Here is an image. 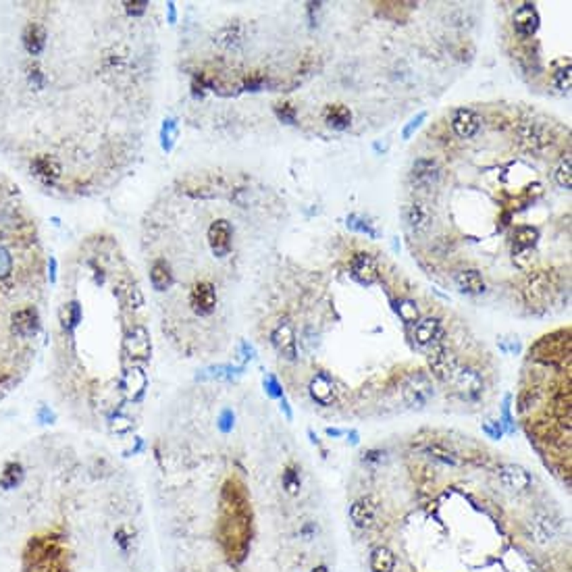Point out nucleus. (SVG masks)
I'll return each mask as SVG.
<instances>
[{"instance_id":"obj_1","label":"nucleus","mask_w":572,"mask_h":572,"mask_svg":"<svg viewBox=\"0 0 572 572\" xmlns=\"http://www.w3.org/2000/svg\"><path fill=\"white\" fill-rule=\"evenodd\" d=\"M0 32V150L48 194L92 190L96 88L117 86L128 57L84 40V4H6Z\"/></svg>"},{"instance_id":"obj_2","label":"nucleus","mask_w":572,"mask_h":572,"mask_svg":"<svg viewBox=\"0 0 572 572\" xmlns=\"http://www.w3.org/2000/svg\"><path fill=\"white\" fill-rule=\"evenodd\" d=\"M46 302L35 217L19 188L0 173V398L35 358Z\"/></svg>"},{"instance_id":"obj_3","label":"nucleus","mask_w":572,"mask_h":572,"mask_svg":"<svg viewBox=\"0 0 572 572\" xmlns=\"http://www.w3.org/2000/svg\"><path fill=\"white\" fill-rule=\"evenodd\" d=\"M429 366H431V373L435 379H439L442 383H449L454 379L456 371L460 369V360L456 354L449 352V348H445L444 344L437 342L431 358H429Z\"/></svg>"},{"instance_id":"obj_4","label":"nucleus","mask_w":572,"mask_h":572,"mask_svg":"<svg viewBox=\"0 0 572 572\" xmlns=\"http://www.w3.org/2000/svg\"><path fill=\"white\" fill-rule=\"evenodd\" d=\"M404 400L410 408H422L433 398V383L425 373H414L404 383Z\"/></svg>"},{"instance_id":"obj_5","label":"nucleus","mask_w":572,"mask_h":572,"mask_svg":"<svg viewBox=\"0 0 572 572\" xmlns=\"http://www.w3.org/2000/svg\"><path fill=\"white\" fill-rule=\"evenodd\" d=\"M449 385L454 387V391L462 398V400H477L478 396L483 393V377L481 373L471 369V366H462L456 371L454 379L449 381Z\"/></svg>"},{"instance_id":"obj_6","label":"nucleus","mask_w":572,"mask_h":572,"mask_svg":"<svg viewBox=\"0 0 572 572\" xmlns=\"http://www.w3.org/2000/svg\"><path fill=\"white\" fill-rule=\"evenodd\" d=\"M231 240H233V227L225 219L213 221L206 229V242L215 258H225L231 252Z\"/></svg>"},{"instance_id":"obj_7","label":"nucleus","mask_w":572,"mask_h":572,"mask_svg":"<svg viewBox=\"0 0 572 572\" xmlns=\"http://www.w3.org/2000/svg\"><path fill=\"white\" fill-rule=\"evenodd\" d=\"M498 478H500V483H502L506 489L516 491V493L527 491V489L533 485L531 473H529L525 466H520V464H502L500 471H498Z\"/></svg>"},{"instance_id":"obj_8","label":"nucleus","mask_w":572,"mask_h":572,"mask_svg":"<svg viewBox=\"0 0 572 572\" xmlns=\"http://www.w3.org/2000/svg\"><path fill=\"white\" fill-rule=\"evenodd\" d=\"M452 129H454V133L458 138L471 140V138L477 135L478 129H481V117L473 108H466V106L456 108L454 115H452Z\"/></svg>"},{"instance_id":"obj_9","label":"nucleus","mask_w":572,"mask_h":572,"mask_svg":"<svg viewBox=\"0 0 572 572\" xmlns=\"http://www.w3.org/2000/svg\"><path fill=\"white\" fill-rule=\"evenodd\" d=\"M350 520L356 529H373L377 525V506L371 498H360L350 506Z\"/></svg>"},{"instance_id":"obj_10","label":"nucleus","mask_w":572,"mask_h":572,"mask_svg":"<svg viewBox=\"0 0 572 572\" xmlns=\"http://www.w3.org/2000/svg\"><path fill=\"white\" fill-rule=\"evenodd\" d=\"M350 269H352V277H354L358 284H362V286H371V284L377 279V273H379L375 256L366 254V252H360V254L354 256V258H352Z\"/></svg>"},{"instance_id":"obj_11","label":"nucleus","mask_w":572,"mask_h":572,"mask_svg":"<svg viewBox=\"0 0 572 572\" xmlns=\"http://www.w3.org/2000/svg\"><path fill=\"white\" fill-rule=\"evenodd\" d=\"M442 175V169L439 164L433 159H416L413 164V171H410V179L418 188H431L433 184H437Z\"/></svg>"},{"instance_id":"obj_12","label":"nucleus","mask_w":572,"mask_h":572,"mask_svg":"<svg viewBox=\"0 0 572 572\" xmlns=\"http://www.w3.org/2000/svg\"><path fill=\"white\" fill-rule=\"evenodd\" d=\"M271 340H273L275 350L279 352L284 358H287V360H296V356H298V346H296V335H293L291 325L281 323V325L273 331Z\"/></svg>"},{"instance_id":"obj_13","label":"nucleus","mask_w":572,"mask_h":572,"mask_svg":"<svg viewBox=\"0 0 572 572\" xmlns=\"http://www.w3.org/2000/svg\"><path fill=\"white\" fill-rule=\"evenodd\" d=\"M539 28V13L533 4H525L514 15V30L520 38H531Z\"/></svg>"},{"instance_id":"obj_14","label":"nucleus","mask_w":572,"mask_h":572,"mask_svg":"<svg viewBox=\"0 0 572 572\" xmlns=\"http://www.w3.org/2000/svg\"><path fill=\"white\" fill-rule=\"evenodd\" d=\"M414 342L418 346H435L442 337V327L437 318H422L414 325Z\"/></svg>"},{"instance_id":"obj_15","label":"nucleus","mask_w":572,"mask_h":572,"mask_svg":"<svg viewBox=\"0 0 572 572\" xmlns=\"http://www.w3.org/2000/svg\"><path fill=\"white\" fill-rule=\"evenodd\" d=\"M549 277L547 273H533L529 279H527V286H525V298L529 304H543L549 296Z\"/></svg>"},{"instance_id":"obj_16","label":"nucleus","mask_w":572,"mask_h":572,"mask_svg":"<svg viewBox=\"0 0 572 572\" xmlns=\"http://www.w3.org/2000/svg\"><path fill=\"white\" fill-rule=\"evenodd\" d=\"M26 478V469L21 462L17 460H11L2 466V473H0V489L2 491H15L21 487Z\"/></svg>"},{"instance_id":"obj_17","label":"nucleus","mask_w":572,"mask_h":572,"mask_svg":"<svg viewBox=\"0 0 572 572\" xmlns=\"http://www.w3.org/2000/svg\"><path fill=\"white\" fill-rule=\"evenodd\" d=\"M529 537L539 545H545L556 537V525L549 520V516H535L529 522Z\"/></svg>"},{"instance_id":"obj_18","label":"nucleus","mask_w":572,"mask_h":572,"mask_svg":"<svg viewBox=\"0 0 572 572\" xmlns=\"http://www.w3.org/2000/svg\"><path fill=\"white\" fill-rule=\"evenodd\" d=\"M406 223L416 233L425 231L431 225V208L427 204H422V202H413L406 208Z\"/></svg>"},{"instance_id":"obj_19","label":"nucleus","mask_w":572,"mask_h":572,"mask_svg":"<svg viewBox=\"0 0 572 572\" xmlns=\"http://www.w3.org/2000/svg\"><path fill=\"white\" fill-rule=\"evenodd\" d=\"M310 396L313 400L323 404V406H331L333 400H335V391H333V383L329 381V377L325 375H317L313 381H310Z\"/></svg>"},{"instance_id":"obj_20","label":"nucleus","mask_w":572,"mask_h":572,"mask_svg":"<svg viewBox=\"0 0 572 572\" xmlns=\"http://www.w3.org/2000/svg\"><path fill=\"white\" fill-rule=\"evenodd\" d=\"M456 286L466 293H483L485 291V279L477 269H464L456 275Z\"/></svg>"},{"instance_id":"obj_21","label":"nucleus","mask_w":572,"mask_h":572,"mask_svg":"<svg viewBox=\"0 0 572 572\" xmlns=\"http://www.w3.org/2000/svg\"><path fill=\"white\" fill-rule=\"evenodd\" d=\"M393 568H396V554L385 545L375 547L371 554V572H393Z\"/></svg>"},{"instance_id":"obj_22","label":"nucleus","mask_w":572,"mask_h":572,"mask_svg":"<svg viewBox=\"0 0 572 572\" xmlns=\"http://www.w3.org/2000/svg\"><path fill=\"white\" fill-rule=\"evenodd\" d=\"M325 121L333 129H346L352 123L350 108L342 104H331L325 111Z\"/></svg>"},{"instance_id":"obj_23","label":"nucleus","mask_w":572,"mask_h":572,"mask_svg":"<svg viewBox=\"0 0 572 572\" xmlns=\"http://www.w3.org/2000/svg\"><path fill=\"white\" fill-rule=\"evenodd\" d=\"M537 237H539V233L533 225H518L514 229V244L520 250H529L537 242Z\"/></svg>"},{"instance_id":"obj_24","label":"nucleus","mask_w":572,"mask_h":572,"mask_svg":"<svg viewBox=\"0 0 572 572\" xmlns=\"http://www.w3.org/2000/svg\"><path fill=\"white\" fill-rule=\"evenodd\" d=\"M551 84L560 92H568L571 90V63H564V67H560V69H556L551 73Z\"/></svg>"},{"instance_id":"obj_25","label":"nucleus","mask_w":572,"mask_h":572,"mask_svg":"<svg viewBox=\"0 0 572 572\" xmlns=\"http://www.w3.org/2000/svg\"><path fill=\"white\" fill-rule=\"evenodd\" d=\"M554 177H556V181H558V186H560L562 190H566V191L571 190L572 177H571V157H568V155L560 160V164H558V169H556Z\"/></svg>"},{"instance_id":"obj_26","label":"nucleus","mask_w":572,"mask_h":572,"mask_svg":"<svg viewBox=\"0 0 572 572\" xmlns=\"http://www.w3.org/2000/svg\"><path fill=\"white\" fill-rule=\"evenodd\" d=\"M398 315H400V318H402L404 323H408V325H416V323L420 320L418 306H416V302H413V300H404V302H400V306H398Z\"/></svg>"},{"instance_id":"obj_27","label":"nucleus","mask_w":572,"mask_h":572,"mask_svg":"<svg viewBox=\"0 0 572 572\" xmlns=\"http://www.w3.org/2000/svg\"><path fill=\"white\" fill-rule=\"evenodd\" d=\"M211 377L213 379H225V381H233L235 377L242 375V369H235V366H229V364H219V366H211L208 369Z\"/></svg>"},{"instance_id":"obj_28","label":"nucleus","mask_w":572,"mask_h":572,"mask_svg":"<svg viewBox=\"0 0 572 572\" xmlns=\"http://www.w3.org/2000/svg\"><path fill=\"white\" fill-rule=\"evenodd\" d=\"M284 489H286L289 495H296V493H300V475L296 473V469L293 466H289L286 473H284Z\"/></svg>"},{"instance_id":"obj_29","label":"nucleus","mask_w":572,"mask_h":572,"mask_svg":"<svg viewBox=\"0 0 572 572\" xmlns=\"http://www.w3.org/2000/svg\"><path fill=\"white\" fill-rule=\"evenodd\" d=\"M429 454H433L435 458L444 460L445 464H456V460L452 458V454H447V452H445V449H442L439 445H433V447H429Z\"/></svg>"},{"instance_id":"obj_30","label":"nucleus","mask_w":572,"mask_h":572,"mask_svg":"<svg viewBox=\"0 0 572 572\" xmlns=\"http://www.w3.org/2000/svg\"><path fill=\"white\" fill-rule=\"evenodd\" d=\"M264 387L269 389V393H271L273 398H281V387H279V383L275 381L273 377H267V379H264Z\"/></svg>"},{"instance_id":"obj_31","label":"nucleus","mask_w":572,"mask_h":572,"mask_svg":"<svg viewBox=\"0 0 572 572\" xmlns=\"http://www.w3.org/2000/svg\"><path fill=\"white\" fill-rule=\"evenodd\" d=\"M483 429H485V431H487V433H489L493 439H500V437H502V425H500V422H495V427H491L489 422H485V427H483Z\"/></svg>"},{"instance_id":"obj_32","label":"nucleus","mask_w":572,"mask_h":572,"mask_svg":"<svg viewBox=\"0 0 572 572\" xmlns=\"http://www.w3.org/2000/svg\"><path fill=\"white\" fill-rule=\"evenodd\" d=\"M422 119H425V113H420V115H418L416 119H413V121H410V125L404 129V138H410V133H413L414 129L420 125V121H422Z\"/></svg>"},{"instance_id":"obj_33","label":"nucleus","mask_w":572,"mask_h":572,"mask_svg":"<svg viewBox=\"0 0 572 572\" xmlns=\"http://www.w3.org/2000/svg\"><path fill=\"white\" fill-rule=\"evenodd\" d=\"M279 115H281V119H293V111H289V108H284V111H279Z\"/></svg>"},{"instance_id":"obj_34","label":"nucleus","mask_w":572,"mask_h":572,"mask_svg":"<svg viewBox=\"0 0 572 572\" xmlns=\"http://www.w3.org/2000/svg\"><path fill=\"white\" fill-rule=\"evenodd\" d=\"M342 433H344V431H340V429H327V435H329V437H340Z\"/></svg>"},{"instance_id":"obj_35","label":"nucleus","mask_w":572,"mask_h":572,"mask_svg":"<svg viewBox=\"0 0 572 572\" xmlns=\"http://www.w3.org/2000/svg\"><path fill=\"white\" fill-rule=\"evenodd\" d=\"M348 437H350V439H348V442H350L352 445H356L358 444V433H356V431H352L350 435H348Z\"/></svg>"},{"instance_id":"obj_36","label":"nucleus","mask_w":572,"mask_h":572,"mask_svg":"<svg viewBox=\"0 0 572 572\" xmlns=\"http://www.w3.org/2000/svg\"><path fill=\"white\" fill-rule=\"evenodd\" d=\"M313 572H329V568H327V566H317Z\"/></svg>"}]
</instances>
